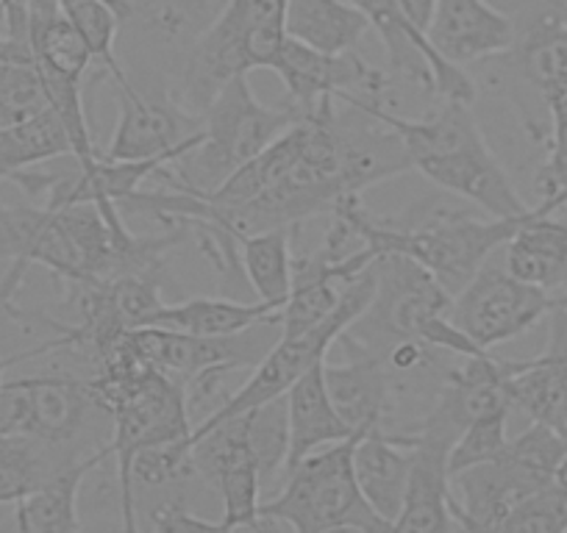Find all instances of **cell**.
<instances>
[{
    "instance_id": "3957f363",
    "label": "cell",
    "mask_w": 567,
    "mask_h": 533,
    "mask_svg": "<svg viewBox=\"0 0 567 533\" xmlns=\"http://www.w3.org/2000/svg\"><path fill=\"white\" fill-rule=\"evenodd\" d=\"M200 123L204 139L198 148L162 167L171 173V187L187 192H212L220 187L245 161L270 148L284 130L301 123V114L290 103L265 106L250 90L248 75H237L204 108Z\"/></svg>"
},
{
    "instance_id": "4dcf8cb0",
    "label": "cell",
    "mask_w": 567,
    "mask_h": 533,
    "mask_svg": "<svg viewBox=\"0 0 567 533\" xmlns=\"http://www.w3.org/2000/svg\"><path fill=\"white\" fill-rule=\"evenodd\" d=\"M493 533H567V500L550 483L517 503Z\"/></svg>"
},
{
    "instance_id": "52a82bcc",
    "label": "cell",
    "mask_w": 567,
    "mask_h": 533,
    "mask_svg": "<svg viewBox=\"0 0 567 533\" xmlns=\"http://www.w3.org/2000/svg\"><path fill=\"white\" fill-rule=\"evenodd\" d=\"M103 417L84 375H23L0 386V437L34 439L81 459L79 442Z\"/></svg>"
},
{
    "instance_id": "30bf717a",
    "label": "cell",
    "mask_w": 567,
    "mask_h": 533,
    "mask_svg": "<svg viewBox=\"0 0 567 533\" xmlns=\"http://www.w3.org/2000/svg\"><path fill=\"white\" fill-rule=\"evenodd\" d=\"M204 139L200 114L148 101L140 90L117 92V125L101 159L173 165Z\"/></svg>"
},
{
    "instance_id": "d6a6232c",
    "label": "cell",
    "mask_w": 567,
    "mask_h": 533,
    "mask_svg": "<svg viewBox=\"0 0 567 533\" xmlns=\"http://www.w3.org/2000/svg\"><path fill=\"white\" fill-rule=\"evenodd\" d=\"M398 18L403 20L412 34L425 36L429 34V25H432L434 9H437V0H392ZM429 40V36H425Z\"/></svg>"
},
{
    "instance_id": "8d00e7d4",
    "label": "cell",
    "mask_w": 567,
    "mask_h": 533,
    "mask_svg": "<svg viewBox=\"0 0 567 533\" xmlns=\"http://www.w3.org/2000/svg\"><path fill=\"white\" fill-rule=\"evenodd\" d=\"M554 487L559 489L561 492V498L567 500V453H565V459L559 461V467H556V475H554Z\"/></svg>"
},
{
    "instance_id": "60d3db41",
    "label": "cell",
    "mask_w": 567,
    "mask_h": 533,
    "mask_svg": "<svg viewBox=\"0 0 567 533\" xmlns=\"http://www.w3.org/2000/svg\"><path fill=\"white\" fill-rule=\"evenodd\" d=\"M18 533H23V531H18Z\"/></svg>"
},
{
    "instance_id": "e0dca14e",
    "label": "cell",
    "mask_w": 567,
    "mask_h": 533,
    "mask_svg": "<svg viewBox=\"0 0 567 533\" xmlns=\"http://www.w3.org/2000/svg\"><path fill=\"white\" fill-rule=\"evenodd\" d=\"M414 453L398 433L375 428L359 437L353 450V475L370 509L392 525L401 514L409 481H412Z\"/></svg>"
},
{
    "instance_id": "4fadbf2b",
    "label": "cell",
    "mask_w": 567,
    "mask_h": 533,
    "mask_svg": "<svg viewBox=\"0 0 567 533\" xmlns=\"http://www.w3.org/2000/svg\"><path fill=\"white\" fill-rule=\"evenodd\" d=\"M550 336L543 356L509 364V400L532 422L567 445V314L550 309Z\"/></svg>"
},
{
    "instance_id": "f1b7e54d",
    "label": "cell",
    "mask_w": 567,
    "mask_h": 533,
    "mask_svg": "<svg viewBox=\"0 0 567 533\" xmlns=\"http://www.w3.org/2000/svg\"><path fill=\"white\" fill-rule=\"evenodd\" d=\"M51 108L34 62H0V125H14Z\"/></svg>"
},
{
    "instance_id": "8fae6325",
    "label": "cell",
    "mask_w": 567,
    "mask_h": 533,
    "mask_svg": "<svg viewBox=\"0 0 567 533\" xmlns=\"http://www.w3.org/2000/svg\"><path fill=\"white\" fill-rule=\"evenodd\" d=\"M398 437L412 448L414 464L401 514L390 525V533H456L449 475V456L456 437L425 420L414 422Z\"/></svg>"
},
{
    "instance_id": "4316f807",
    "label": "cell",
    "mask_w": 567,
    "mask_h": 533,
    "mask_svg": "<svg viewBox=\"0 0 567 533\" xmlns=\"http://www.w3.org/2000/svg\"><path fill=\"white\" fill-rule=\"evenodd\" d=\"M248 415V445L250 456L259 470L261 489L270 487L287 470L290 456V422H287V395L259 406Z\"/></svg>"
},
{
    "instance_id": "7402d4cb",
    "label": "cell",
    "mask_w": 567,
    "mask_h": 533,
    "mask_svg": "<svg viewBox=\"0 0 567 533\" xmlns=\"http://www.w3.org/2000/svg\"><path fill=\"white\" fill-rule=\"evenodd\" d=\"M73 156V143L53 108L14 125H0V181L45 161Z\"/></svg>"
},
{
    "instance_id": "44dd1931",
    "label": "cell",
    "mask_w": 567,
    "mask_h": 533,
    "mask_svg": "<svg viewBox=\"0 0 567 533\" xmlns=\"http://www.w3.org/2000/svg\"><path fill=\"white\" fill-rule=\"evenodd\" d=\"M281 317V312L261 301H234V297H193V301L162 306L148 325L193 336H231Z\"/></svg>"
},
{
    "instance_id": "9a60e30c",
    "label": "cell",
    "mask_w": 567,
    "mask_h": 533,
    "mask_svg": "<svg viewBox=\"0 0 567 533\" xmlns=\"http://www.w3.org/2000/svg\"><path fill=\"white\" fill-rule=\"evenodd\" d=\"M348 347H353V356H348V362L329 364V358L323 362L326 391H329L337 415L346 420L353 433L384 428V415L392 395L390 375L370 351L353 345V342H348Z\"/></svg>"
},
{
    "instance_id": "f35d334b",
    "label": "cell",
    "mask_w": 567,
    "mask_h": 533,
    "mask_svg": "<svg viewBox=\"0 0 567 533\" xmlns=\"http://www.w3.org/2000/svg\"><path fill=\"white\" fill-rule=\"evenodd\" d=\"M329 533H362V531H357V527H340V531H329Z\"/></svg>"
},
{
    "instance_id": "5b68a950",
    "label": "cell",
    "mask_w": 567,
    "mask_h": 533,
    "mask_svg": "<svg viewBox=\"0 0 567 533\" xmlns=\"http://www.w3.org/2000/svg\"><path fill=\"white\" fill-rule=\"evenodd\" d=\"M359 437L362 433L329 445L292 467L284 475L281 492L270 500H261V514L281 516L296 527V533H329L340 527L390 533V522L370 509L353 475V450Z\"/></svg>"
},
{
    "instance_id": "9c48e42d",
    "label": "cell",
    "mask_w": 567,
    "mask_h": 533,
    "mask_svg": "<svg viewBox=\"0 0 567 533\" xmlns=\"http://www.w3.org/2000/svg\"><path fill=\"white\" fill-rule=\"evenodd\" d=\"M556 297L526 281L515 279L506 266L484 264L454 295V323L482 351L517 339L550 314Z\"/></svg>"
},
{
    "instance_id": "f546056e",
    "label": "cell",
    "mask_w": 567,
    "mask_h": 533,
    "mask_svg": "<svg viewBox=\"0 0 567 533\" xmlns=\"http://www.w3.org/2000/svg\"><path fill=\"white\" fill-rule=\"evenodd\" d=\"M506 420H509V411H495V415L473 420L460 433L454 448H451L449 475H456V472L471 470V467L484 464V461L498 459L501 450L509 442V437H506Z\"/></svg>"
},
{
    "instance_id": "ab89813d",
    "label": "cell",
    "mask_w": 567,
    "mask_h": 533,
    "mask_svg": "<svg viewBox=\"0 0 567 533\" xmlns=\"http://www.w3.org/2000/svg\"><path fill=\"white\" fill-rule=\"evenodd\" d=\"M3 206H7V203H3V200H0V209H3Z\"/></svg>"
},
{
    "instance_id": "ffe728a7",
    "label": "cell",
    "mask_w": 567,
    "mask_h": 533,
    "mask_svg": "<svg viewBox=\"0 0 567 533\" xmlns=\"http://www.w3.org/2000/svg\"><path fill=\"white\" fill-rule=\"evenodd\" d=\"M284 31L312 51L342 56L357 51L370 31V20L348 0H287Z\"/></svg>"
},
{
    "instance_id": "6da1fadb",
    "label": "cell",
    "mask_w": 567,
    "mask_h": 533,
    "mask_svg": "<svg viewBox=\"0 0 567 533\" xmlns=\"http://www.w3.org/2000/svg\"><path fill=\"white\" fill-rule=\"evenodd\" d=\"M97 406L112 417V437L103 445L109 459L117 461V494L123 533H140L136 489L131 467L142 450L187 445L193 420L187 411L184 384L136 362L120 342L117 351L90 375Z\"/></svg>"
},
{
    "instance_id": "5bb4252c",
    "label": "cell",
    "mask_w": 567,
    "mask_h": 533,
    "mask_svg": "<svg viewBox=\"0 0 567 533\" xmlns=\"http://www.w3.org/2000/svg\"><path fill=\"white\" fill-rule=\"evenodd\" d=\"M429 42L445 62L465 67L515 48V23L487 0H437Z\"/></svg>"
},
{
    "instance_id": "1f68e13d",
    "label": "cell",
    "mask_w": 567,
    "mask_h": 533,
    "mask_svg": "<svg viewBox=\"0 0 567 533\" xmlns=\"http://www.w3.org/2000/svg\"><path fill=\"white\" fill-rule=\"evenodd\" d=\"M154 533H239L228 527L226 522H212L204 516L189 514L187 509L176 503H167L154 511Z\"/></svg>"
},
{
    "instance_id": "d590c367",
    "label": "cell",
    "mask_w": 567,
    "mask_h": 533,
    "mask_svg": "<svg viewBox=\"0 0 567 533\" xmlns=\"http://www.w3.org/2000/svg\"><path fill=\"white\" fill-rule=\"evenodd\" d=\"M451 516H454V522H456V525H460L462 531H465V533H493V531H487V527L476 525V522H473V520H467V516L462 514L460 509H456V503H454V494H451Z\"/></svg>"
},
{
    "instance_id": "74e56055",
    "label": "cell",
    "mask_w": 567,
    "mask_h": 533,
    "mask_svg": "<svg viewBox=\"0 0 567 533\" xmlns=\"http://www.w3.org/2000/svg\"><path fill=\"white\" fill-rule=\"evenodd\" d=\"M554 306H556V309H561V312H565V314H567V290H565V292H561V295H559V297H556V301H554Z\"/></svg>"
},
{
    "instance_id": "d4e9b609",
    "label": "cell",
    "mask_w": 567,
    "mask_h": 533,
    "mask_svg": "<svg viewBox=\"0 0 567 533\" xmlns=\"http://www.w3.org/2000/svg\"><path fill=\"white\" fill-rule=\"evenodd\" d=\"M73 461L79 459L34 442V439L0 437V505H18L20 500L37 492L48 478H53Z\"/></svg>"
},
{
    "instance_id": "836d02e7",
    "label": "cell",
    "mask_w": 567,
    "mask_h": 533,
    "mask_svg": "<svg viewBox=\"0 0 567 533\" xmlns=\"http://www.w3.org/2000/svg\"><path fill=\"white\" fill-rule=\"evenodd\" d=\"M0 7H3L9 40L29 45V0H0Z\"/></svg>"
},
{
    "instance_id": "83f0119b",
    "label": "cell",
    "mask_w": 567,
    "mask_h": 533,
    "mask_svg": "<svg viewBox=\"0 0 567 533\" xmlns=\"http://www.w3.org/2000/svg\"><path fill=\"white\" fill-rule=\"evenodd\" d=\"M543 101L550 114V154L537 173V192L556 215L567 206V84L545 92Z\"/></svg>"
},
{
    "instance_id": "cb8c5ba5",
    "label": "cell",
    "mask_w": 567,
    "mask_h": 533,
    "mask_svg": "<svg viewBox=\"0 0 567 533\" xmlns=\"http://www.w3.org/2000/svg\"><path fill=\"white\" fill-rule=\"evenodd\" d=\"M515 45L520 73L539 95L567 84V14L543 12Z\"/></svg>"
},
{
    "instance_id": "603a6c76",
    "label": "cell",
    "mask_w": 567,
    "mask_h": 533,
    "mask_svg": "<svg viewBox=\"0 0 567 533\" xmlns=\"http://www.w3.org/2000/svg\"><path fill=\"white\" fill-rule=\"evenodd\" d=\"M292 228H270V231L239 237V264L256 301L281 312L292 290Z\"/></svg>"
},
{
    "instance_id": "ac0fdd59",
    "label": "cell",
    "mask_w": 567,
    "mask_h": 533,
    "mask_svg": "<svg viewBox=\"0 0 567 533\" xmlns=\"http://www.w3.org/2000/svg\"><path fill=\"white\" fill-rule=\"evenodd\" d=\"M287 422H290V456H287L284 475L296 464H301L307 456L318 453V450L329 448V445L357 437L346 426V420L337 415L329 391H326L323 362L315 364L287 391Z\"/></svg>"
},
{
    "instance_id": "e575fe53",
    "label": "cell",
    "mask_w": 567,
    "mask_h": 533,
    "mask_svg": "<svg viewBox=\"0 0 567 533\" xmlns=\"http://www.w3.org/2000/svg\"><path fill=\"white\" fill-rule=\"evenodd\" d=\"M0 62H34V59H31L29 45L0 36Z\"/></svg>"
},
{
    "instance_id": "d6986e66",
    "label": "cell",
    "mask_w": 567,
    "mask_h": 533,
    "mask_svg": "<svg viewBox=\"0 0 567 533\" xmlns=\"http://www.w3.org/2000/svg\"><path fill=\"white\" fill-rule=\"evenodd\" d=\"M106 448H97L95 453L62 467L53 478H48L37 492L20 500L14 511L18 531L23 533H81L79 516V492L84 478L95 467L106 461Z\"/></svg>"
},
{
    "instance_id": "7a4b0ae2",
    "label": "cell",
    "mask_w": 567,
    "mask_h": 533,
    "mask_svg": "<svg viewBox=\"0 0 567 533\" xmlns=\"http://www.w3.org/2000/svg\"><path fill=\"white\" fill-rule=\"evenodd\" d=\"M528 215L501 220V217H471L440 209V215L432 211L420 220L398 226L395 220H381L370 215L359 195H353L342 200L331 217H340L375 255L412 259L449 295H460L467 281L493 259V253L506 248V242L515 237Z\"/></svg>"
},
{
    "instance_id": "7c38bea8",
    "label": "cell",
    "mask_w": 567,
    "mask_h": 533,
    "mask_svg": "<svg viewBox=\"0 0 567 533\" xmlns=\"http://www.w3.org/2000/svg\"><path fill=\"white\" fill-rule=\"evenodd\" d=\"M414 170L443 192L478 206L487 217L512 220V217H526L532 211V206H526V200L520 198L509 173L501 167L498 156L489 150L487 143L437 156V159H425L414 165Z\"/></svg>"
},
{
    "instance_id": "484cf974",
    "label": "cell",
    "mask_w": 567,
    "mask_h": 533,
    "mask_svg": "<svg viewBox=\"0 0 567 533\" xmlns=\"http://www.w3.org/2000/svg\"><path fill=\"white\" fill-rule=\"evenodd\" d=\"M59 3H62L64 18L75 25V31L81 34L84 45L90 48L97 67H101L103 73H109V79L117 84V92L134 90V84L128 81L125 70L120 67L117 51H114V42H117L120 31L117 14H114L103 0H59Z\"/></svg>"
},
{
    "instance_id": "277c9868",
    "label": "cell",
    "mask_w": 567,
    "mask_h": 533,
    "mask_svg": "<svg viewBox=\"0 0 567 533\" xmlns=\"http://www.w3.org/2000/svg\"><path fill=\"white\" fill-rule=\"evenodd\" d=\"M287 0H228L198 36L184 67V108L204 114L237 75L270 70L287 42Z\"/></svg>"
},
{
    "instance_id": "8992f818",
    "label": "cell",
    "mask_w": 567,
    "mask_h": 533,
    "mask_svg": "<svg viewBox=\"0 0 567 533\" xmlns=\"http://www.w3.org/2000/svg\"><path fill=\"white\" fill-rule=\"evenodd\" d=\"M565 453L567 445L554 431L532 422L506 442L498 459L451 475L456 509L476 525L493 531L517 503L554 483Z\"/></svg>"
},
{
    "instance_id": "2e32d148",
    "label": "cell",
    "mask_w": 567,
    "mask_h": 533,
    "mask_svg": "<svg viewBox=\"0 0 567 533\" xmlns=\"http://www.w3.org/2000/svg\"><path fill=\"white\" fill-rule=\"evenodd\" d=\"M504 266L515 279L559 297L567 290V220H556L545 203L534 206L506 242Z\"/></svg>"
},
{
    "instance_id": "ba28073f",
    "label": "cell",
    "mask_w": 567,
    "mask_h": 533,
    "mask_svg": "<svg viewBox=\"0 0 567 533\" xmlns=\"http://www.w3.org/2000/svg\"><path fill=\"white\" fill-rule=\"evenodd\" d=\"M278 336H281V317L231 336H193L145 325L128 331L123 345L140 364L187 384L189 378L215 367L254 369L276 345Z\"/></svg>"
}]
</instances>
